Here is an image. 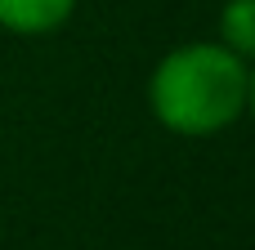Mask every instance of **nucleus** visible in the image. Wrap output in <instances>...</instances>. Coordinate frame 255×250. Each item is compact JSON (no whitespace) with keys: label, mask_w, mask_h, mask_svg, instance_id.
Listing matches in <instances>:
<instances>
[{"label":"nucleus","mask_w":255,"mask_h":250,"mask_svg":"<svg viewBox=\"0 0 255 250\" xmlns=\"http://www.w3.org/2000/svg\"><path fill=\"white\" fill-rule=\"evenodd\" d=\"M251 67L215 36L166 49L148 76V112L175 139H215L247 116Z\"/></svg>","instance_id":"nucleus-1"},{"label":"nucleus","mask_w":255,"mask_h":250,"mask_svg":"<svg viewBox=\"0 0 255 250\" xmlns=\"http://www.w3.org/2000/svg\"><path fill=\"white\" fill-rule=\"evenodd\" d=\"M242 121L255 125V63H251V76H247V116H242Z\"/></svg>","instance_id":"nucleus-4"},{"label":"nucleus","mask_w":255,"mask_h":250,"mask_svg":"<svg viewBox=\"0 0 255 250\" xmlns=\"http://www.w3.org/2000/svg\"><path fill=\"white\" fill-rule=\"evenodd\" d=\"M215 40L251 67L255 63V0H224L220 18H215Z\"/></svg>","instance_id":"nucleus-3"},{"label":"nucleus","mask_w":255,"mask_h":250,"mask_svg":"<svg viewBox=\"0 0 255 250\" xmlns=\"http://www.w3.org/2000/svg\"><path fill=\"white\" fill-rule=\"evenodd\" d=\"M81 0H0V31L18 40H40L76 18Z\"/></svg>","instance_id":"nucleus-2"}]
</instances>
